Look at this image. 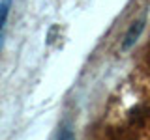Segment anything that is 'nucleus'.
<instances>
[{
  "label": "nucleus",
  "instance_id": "1",
  "mask_svg": "<svg viewBox=\"0 0 150 140\" xmlns=\"http://www.w3.org/2000/svg\"><path fill=\"white\" fill-rule=\"evenodd\" d=\"M143 26H144V21L141 19V21H135L133 24H131V28L128 30V34H126V41H124V49H129L131 45L135 43V41L139 39L141 32H143Z\"/></svg>",
  "mask_w": 150,
  "mask_h": 140
},
{
  "label": "nucleus",
  "instance_id": "2",
  "mask_svg": "<svg viewBox=\"0 0 150 140\" xmlns=\"http://www.w3.org/2000/svg\"><path fill=\"white\" fill-rule=\"evenodd\" d=\"M9 4H11V0H4V2L0 4V37H2V30H4V24H6V21H8Z\"/></svg>",
  "mask_w": 150,
  "mask_h": 140
},
{
  "label": "nucleus",
  "instance_id": "3",
  "mask_svg": "<svg viewBox=\"0 0 150 140\" xmlns=\"http://www.w3.org/2000/svg\"><path fill=\"white\" fill-rule=\"evenodd\" d=\"M58 140H75V136H73V133H71L69 129H62V133H60Z\"/></svg>",
  "mask_w": 150,
  "mask_h": 140
}]
</instances>
